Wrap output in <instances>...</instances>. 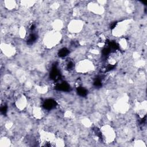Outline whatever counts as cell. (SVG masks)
Here are the masks:
<instances>
[{
  "mask_svg": "<svg viewBox=\"0 0 147 147\" xmlns=\"http://www.w3.org/2000/svg\"><path fill=\"white\" fill-rule=\"evenodd\" d=\"M17 101V105L18 107L20 109H24L26 104V100L24 96H21L19 99L18 98Z\"/></svg>",
  "mask_w": 147,
  "mask_h": 147,
  "instance_id": "5b68a950",
  "label": "cell"
},
{
  "mask_svg": "<svg viewBox=\"0 0 147 147\" xmlns=\"http://www.w3.org/2000/svg\"><path fill=\"white\" fill-rule=\"evenodd\" d=\"M100 130L102 140L107 143H110L114 141L115 137V132L111 126L105 125L103 126Z\"/></svg>",
  "mask_w": 147,
  "mask_h": 147,
  "instance_id": "6da1fadb",
  "label": "cell"
},
{
  "mask_svg": "<svg viewBox=\"0 0 147 147\" xmlns=\"http://www.w3.org/2000/svg\"><path fill=\"white\" fill-rule=\"evenodd\" d=\"M83 26V24H82V22L80 21L75 20L70 22L68 29H69L71 33H78L82 30Z\"/></svg>",
  "mask_w": 147,
  "mask_h": 147,
  "instance_id": "277c9868",
  "label": "cell"
},
{
  "mask_svg": "<svg viewBox=\"0 0 147 147\" xmlns=\"http://www.w3.org/2000/svg\"><path fill=\"white\" fill-rule=\"evenodd\" d=\"M68 51L66 48H63L59 51V55L60 57H64L68 54Z\"/></svg>",
  "mask_w": 147,
  "mask_h": 147,
  "instance_id": "8992f818",
  "label": "cell"
},
{
  "mask_svg": "<svg viewBox=\"0 0 147 147\" xmlns=\"http://www.w3.org/2000/svg\"><path fill=\"white\" fill-rule=\"evenodd\" d=\"M94 65L89 60H84L77 63L75 65V69L80 73L88 72L93 69Z\"/></svg>",
  "mask_w": 147,
  "mask_h": 147,
  "instance_id": "3957f363",
  "label": "cell"
},
{
  "mask_svg": "<svg viewBox=\"0 0 147 147\" xmlns=\"http://www.w3.org/2000/svg\"><path fill=\"white\" fill-rule=\"evenodd\" d=\"M61 34L57 32H50L47 33L44 38V43L45 45L51 48L52 47H54L56 45L59 41L60 40Z\"/></svg>",
  "mask_w": 147,
  "mask_h": 147,
  "instance_id": "7a4b0ae2",
  "label": "cell"
}]
</instances>
